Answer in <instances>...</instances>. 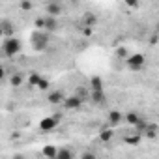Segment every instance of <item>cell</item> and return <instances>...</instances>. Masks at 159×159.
Wrapping results in <instances>:
<instances>
[{"instance_id": "cell-22", "label": "cell", "mask_w": 159, "mask_h": 159, "mask_svg": "<svg viewBox=\"0 0 159 159\" xmlns=\"http://www.w3.org/2000/svg\"><path fill=\"white\" fill-rule=\"evenodd\" d=\"M32 8H34V4L30 2V0H23V2H21V10L23 11H30Z\"/></svg>"}, {"instance_id": "cell-13", "label": "cell", "mask_w": 159, "mask_h": 159, "mask_svg": "<svg viewBox=\"0 0 159 159\" xmlns=\"http://www.w3.org/2000/svg\"><path fill=\"white\" fill-rule=\"evenodd\" d=\"M90 90H103V79L101 77H90Z\"/></svg>"}, {"instance_id": "cell-19", "label": "cell", "mask_w": 159, "mask_h": 159, "mask_svg": "<svg viewBox=\"0 0 159 159\" xmlns=\"http://www.w3.org/2000/svg\"><path fill=\"white\" fill-rule=\"evenodd\" d=\"M140 135H142V133L135 131V135H133V137H125L124 140H125L127 144H133V146H137V144H140Z\"/></svg>"}, {"instance_id": "cell-3", "label": "cell", "mask_w": 159, "mask_h": 159, "mask_svg": "<svg viewBox=\"0 0 159 159\" xmlns=\"http://www.w3.org/2000/svg\"><path fill=\"white\" fill-rule=\"evenodd\" d=\"M144 54H140V52H135V54H129L127 58H125V64H127V67L131 69V71H140L142 67H144Z\"/></svg>"}, {"instance_id": "cell-15", "label": "cell", "mask_w": 159, "mask_h": 159, "mask_svg": "<svg viewBox=\"0 0 159 159\" xmlns=\"http://www.w3.org/2000/svg\"><path fill=\"white\" fill-rule=\"evenodd\" d=\"M83 25H84V26H96V25H98V17H96L94 13H84Z\"/></svg>"}, {"instance_id": "cell-6", "label": "cell", "mask_w": 159, "mask_h": 159, "mask_svg": "<svg viewBox=\"0 0 159 159\" xmlns=\"http://www.w3.org/2000/svg\"><path fill=\"white\" fill-rule=\"evenodd\" d=\"M45 11H47V15L58 17V15H62V4H60V2H54V0H51V2L45 6Z\"/></svg>"}, {"instance_id": "cell-26", "label": "cell", "mask_w": 159, "mask_h": 159, "mask_svg": "<svg viewBox=\"0 0 159 159\" xmlns=\"http://www.w3.org/2000/svg\"><path fill=\"white\" fill-rule=\"evenodd\" d=\"M38 88H39V90H47V88H49V81H47V79H41L39 84H38Z\"/></svg>"}, {"instance_id": "cell-11", "label": "cell", "mask_w": 159, "mask_h": 159, "mask_svg": "<svg viewBox=\"0 0 159 159\" xmlns=\"http://www.w3.org/2000/svg\"><path fill=\"white\" fill-rule=\"evenodd\" d=\"M90 99L94 101V103H103L107 98H105V90H92V94H90Z\"/></svg>"}, {"instance_id": "cell-10", "label": "cell", "mask_w": 159, "mask_h": 159, "mask_svg": "<svg viewBox=\"0 0 159 159\" xmlns=\"http://www.w3.org/2000/svg\"><path fill=\"white\" fill-rule=\"evenodd\" d=\"M144 135H146L148 139H155V137L159 135V125H157V124H148L146 129H144Z\"/></svg>"}, {"instance_id": "cell-30", "label": "cell", "mask_w": 159, "mask_h": 159, "mask_svg": "<svg viewBox=\"0 0 159 159\" xmlns=\"http://www.w3.org/2000/svg\"><path fill=\"white\" fill-rule=\"evenodd\" d=\"M54 2H60V0H54Z\"/></svg>"}, {"instance_id": "cell-20", "label": "cell", "mask_w": 159, "mask_h": 159, "mask_svg": "<svg viewBox=\"0 0 159 159\" xmlns=\"http://www.w3.org/2000/svg\"><path fill=\"white\" fill-rule=\"evenodd\" d=\"M10 84H11V86H15V88H17V86H21V84H23V75L13 73V75H11V79H10Z\"/></svg>"}, {"instance_id": "cell-16", "label": "cell", "mask_w": 159, "mask_h": 159, "mask_svg": "<svg viewBox=\"0 0 159 159\" xmlns=\"http://www.w3.org/2000/svg\"><path fill=\"white\" fill-rule=\"evenodd\" d=\"M125 122H127L129 125H133V127H135V125L140 122V118H139V114H137V112H127V114H125Z\"/></svg>"}, {"instance_id": "cell-24", "label": "cell", "mask_w": 159, "mask_h": 159, "mask_svg": "<svg viewBox=\"0 0 159 159\" xmlns=\"http://www.w3.org/2000/svg\"><path fill=\"white\" fill-rule=\"evenodd\" d=\"M36 28H38V30H45V17L36 19Z\"/></svg>"}, {"instance_id": "cell-21", "label": "cell", "mask_w": 159, "mask_h": 159, "mask_svg": "<svg viewBox=\"0 0 159 159\" xmlns=\"http://www.w3.org/2000/svg\"><path fill=\"white\" fill-rule=\"evenodd\" d=\"M39 81H41V77L38 73H30V77H28V86H38Z\"/></svg>"}, {"instance_id": "cell-1", "label": "cell", "mask_w": 159, "mask_h": 159, "mask_svg": "<svg viewBox=\"0 0 159 159\" xmlns=\"http://www.w3.org/2000/svg\"><path fill=\"white\" fill-rule=\"evenodd\" d=\"M19 52H21V41H19L15 36L6 38V39L2 41V54H4V56L11 58V56H15V54H19Z\"/></svg>"}, {"instance_id": "cell-5", "label": "cell", "mask_w": 159, "mask_h": 159, "mask_svg": "<svg viewBox=\"0 0 159 159\" xmlns=\"http://www.w3.org/2000/svg\"><path fill=\"white\" fill-rule=\"evenodd\" d=\"M56 125H58V118H56V116H47V118H43V120H41L39 129H41V131H45V133H49V131L56 129Z\"/></svg>"}, {"instance_id": "cell-27", "label": "cell", "mask_w": 159, "mask_h": 159, "mask_svg": "<svg viewBox=\"0 0 159 159\" xmlns=\"http://www.w3.org/2000/svg\"><path fill=\"white\" fill-rule=\"evenodd\" d=\"M157 41H159V34H157V36H152V38H150V43H153V45H155Z\"/></svg>"}, {"instance_id": "cell-7", "label": "cell", "mask_w": 159, "mask_h": 159, "mask_svg": "<svg viewBox=\"0 0 159 159\" xmlns=\"http://www.w3.org/2000/svg\"><path fill=\"white\" fill-rule=\"evenodd\" d=\"M64 99H66V94L62 90H54V92H51L47 96V101L51 105H60V103H64Z\"/></svg>"}, {"instance_id": "cell-23", "label": "cell", "mask_w": 159, "mask_h": 159, "mask_svg": "<svg viewBox=\"0 0 159 159\" xmlns=\"http://www.w3.org/2000/svg\"><path fill=\"white\" fill-rule=\"evenodd\" d=\"M116 56H118V58H127V56H129V54H127V49H125V47H118V49H116Z\"/></svg>"}, {"instance_id": "cell-14", "label": "cell", "mask_w": 159, "mask_h": 159, "mask_svg": "<svg viewBox=\"0 0 159 159\" xmlns=\"http://www.w3.org/2000/svg\"><path fill=\"white\" fill-rule=\"evenodd\" d=\"M4 38H11L13 36V28H11V23L10 21H2V30H0Z\"/></svg>"}, {"instance_id": "cell-28", "label": "cell", "mask_w": 159, "mask_h": 159, "mask_svg": "<svg viewBox=\"0 0 159 159\" xmlns=\"http://www.w3.org/2000/svg\"><path fill=\"white\" fill-rule=\"evenodd\" d=\"M83 157H84V159H94V153H88V152H86V153H83Z\"/></svg>"}, {"instance_id": "cell-4", "label": "cell", "mask_w": 159, "mask_h": 159, "mask_svg": "<svg viewBox=\"0 0 159 159\" xmlns=\"http://www.w3.org/2000/svg\"><path fill=\"white\" fill-rule=\"evenodd\" d=\"M83 101H84V99H83L81 96H69V98L64 99L62 105H64V109H67V111H77L79 107L83 105Z\"/></svg>"}, {"instance_id": "cell-17", "label": "cell", "mask_w": 159, "mask_h": 159, "mask_svg": "<svg viewBox=\"0 0 159 159\" xmlns=\"http://www.w3.org/2000/svg\"><path fill=\"white\" fill-rule=\"evenodd\" d=\"M112 137H114V131L109 129V127H107V129H101V133H99V139H101L103 142H111Z\"/></svg>"}, {"instance_id": "cell-29", "label": "cell", "mask_w": 159, "mask_h": 159, "mask_svg": "<svg viewBox=\"0 0 159 159\" xmlns=\"http://www.w3.org/2000/svg\"><path fill=\"white\" fill-rule=\"evenodd\" d=\"M157 34H159V23H157Z\"/></svg>"}, {"instance_id": "cell-31", "label": "cell", "mask_w": 159, "mask_h": 159, "mask_svg": "<svg viewBox=\"0 0 159 159\" xmlns=\"http://www.w3.org/2000/svg\"><path fill=\"white\" fill-rule=\"evenodd\" d=\"M157 92H159V90H157Z\"/></svg>"}, {"instance_id": "cell-25", "label": "cell", "mask_w": 159, "mask_h": 159, "mask_svg": "<svg viewBox=\"0 0 159 159\" xmlns=\"http://www.w3.org/2000/svg\"><path fill=\"white\" fill-rule=\"evenodd\" d=\"M125 2V6L127 8H133V10H137L139 8V0H124Z\"/></svg>"}, {"instance_id": "cell-9", "label": "cell", "mask_w": 159, "mask_h": 159, "mask_svg": "<svg viewBox=\"0 0 159 159\" xmlns=\"http://www.w3.org/2000/svg\"><path fill=\"white\" fill-rule=\"evenodd\" d=\"M58 28V21L52 15H45V32H54Z\"/></svg>"}, {"instance_id": "cell-2", "label": "cell", "mask_w": 159, "mask_h": 159, "mask_svg": "<svg viewBox=\"0 0 159 159\" xmlns=\"http://www.w3.org/2000/svg\"><path fill=\"white\" fill-rule=\"evenodd\" d=\"M32 49L34 51H45V47H47V34H45V30H38V32H34L32 34Z\"/></svg>"}, {"instance_id": "cell-8", "label": "cell", "mask_w": 159, "mask_h": 159, "mask_svg": "<svg viewBox=\"0 0 159 159\" xmlns=\"http://www.w3.org/2000/svg\"><path fill=\"white\" fill-rule=\"evenodd\" d=\"M107 120H109V125L111 127H118L122 124V120H124V114L120 111H111L109 116H107Z\"/></svg>"}, {"instance_id": "cell-12", "label": "cell", "mask_w": 159, "mask_h": 159, "mask_svg": "<svg viewBox=\"0 0 159 159\" xmlns=\"http://www.w3.org/2000/svg\"><path fill=\"white\" fill-rule=\"evenodd\" d=\"M41 153L47 157V159H56V155H58V150L54 148V146H43V150H41Z\"/></svg>"}, {"instance_id": "cell-18", "label": "cell", "mask_w": 159, "mask_h": 159, "mask_svg": "<svg viewBox=\"0 0 159 159\" xmlns=\"http://www.w3.org/2000/svg\"><path fill=\"white\" fill-rule=\"evenodd\" d=\"M56 159H73V152H71V150H67V148H60V150H58Z\"/></svg>"}]
</instances>
